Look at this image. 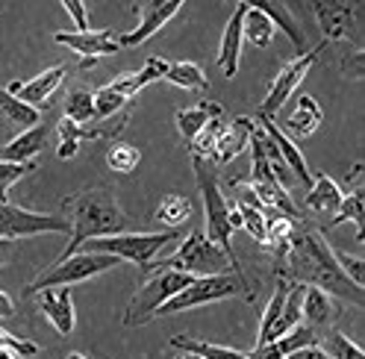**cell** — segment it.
Listing matches in <instances>:
<instances>
[{"label":"cell","instance_id":"83f0119b","mask_svg":"<svg viewBox=\"0 0 365 359\" xmlns=\"http://www.w3.org/2000/svg\"><path fill=\"white\" fill-rule=\"evenodd\" d=\"M171 348L182 350V356H200V359H247V353L236 350V348H221L212 342H197L189 335H174Z\"/></svg>","mask_w":365,"mask_h":359},{"label":"cell","instance_id":"7c38bea8","mask_svg":"<svg viewBox=\"0 0 365 359\" xmlns=\"http://www.w3.org/2000/svg\"><path fill=\"white\" fill-rule=\"evenodd\" d=\"M145 88L139 71L135 74H124L118 80H112L106 85H101L95 92V121H109V118H118L124 115L127 103L139 95Z\"/></svg>","mask_w":365,"mask_h":359},{"label":"cell","instance_id":"9a60e30c","mask_svg":"<svg viewBox=\"0 0 365 359\" xmlns=\"http://www.w3.org/2000/svg\"><path fill=\"white\" fill-rule=\"evenodd\" d=\"M59 44L71 48L83 56V62H95L101 56H112L118 53V41L112 36V30H88V33H74V30H65V33H56L53 36Z\"/></svg>","mask_w":365,"mask_h":359},{"label":"cell","instance_id":"c3c4849f","mask_svg":"<svg viewBox=\"0 0 365 359\" xmlns=\"http://www.w3.org/2000/svg\"><path fill=\"white\" fill-rule=\"evenodd\" d=\"M65 359H88V356H83V353H80V350H71V353H68V356H65Z\"/></svg>","mask_w":365,"mask_h":359},{"label":"cell","instance_id":"ab89813d","mask_svg":"<svg viewBox=\"0 0 365 359\" xmlns=\"http://www.w3.org/2000/svg\"><path fill=\"white\" fill-rule=\"evenodd\" d=\"M333 259L341 268V274H345L356 288H362V277H365L362 256H354V254H345V251H333Z\"/></svg>","mask_w":365,"mask_h":359},{"label":"cell","instance_id":"836d02e7","mask_svg":"<svg viewBox=\"0 0 365 359\" xmlns=\"http://www.w3.org/2000/svg\"><path fill=\"white\" fill-rule=\"evenodd\" d=\"M318 348H322L330 359H365L362 348L356 342H351L345 333H339L336 327H330L324 333V339H318Z\"/></svg>","mask_w":365,"mask_h":359},{"label":"cell","instance_id":"44dd1931","mask_svg":"<svg viewBox=\"0 0 365 359\" xmlns=\"http://www.w3.org/2000/svg\"><path fill=\"white\" fill-rule=\"evenodd\" d=\"M44 318H48L59 335H71L77 327V312H74V298H71V288H51V291H41V306Z\"/></svg>","mask_w":365,"mask_h":359},{"label":"cell","instance_id":"8fae6325","mask_svg":"<svg viewBox=\"0 0 365 359\" xmlns=\"http://www.w3.org/2000/svg\"><path fill=\"white\" fill-rule=\"evenodd\" d=\"M180 9H182V0H153V4L135 6V12H139V24L121 36L118 48H139V44H145L150 36H156L159 30H163Z\"/></svg>","mask_w":365,"mask_h":359},{"label":"cell","instance_id":"681fc988","mask_svg":"<svg viewBox=\"0 0 365 359\" xmlns=\"http://www.w3.org/2000/svg\"><path fill=\"white\" fill-rule=\"evenodd\" d=\"M177 359H182V353H180V356H177Z\"/></svg>","mask_w":365,"mask_h":359},{"label":"cell","instance_id":"cb8c5ba5","mask_svg":"<svg viewBox=\"0 0 365 359\" xmlns=\"http://www.w3.org/2000/svg\"><path fill=\"white\" fill-rule=\"evenodd\" d=\"M224 109L221 103H212V100H200L197 106H186L177 112V127H180V136L186 139V145L197 136V132L207 127L212 118H221Z\"/></svg>","mask_w":365,"mask_h":359},{"label":"cell","instance_id":"4316f807","mask_svg":"<svg viewBox=\"0 0 365 359\" xmlns=\"http://www.w3.org/2000/svg\"><path fill=\"white\" fill-rule=\"evenodd\" d=\"M0 115L6 118V124L21 127V132L41 124V112L33 109V106H27V103H21L15 95L6 92V88H0Z\"/></svg>","mask_w":365,"mask_h":359},{"label":"cell","instance_id":"30bf717a","mask_svg":"<svg viewBox=\"0 0 365 359\" xmlns=\"http://www.w3.org/2000/svg\"><path fill=\"white\" fill-rule=\"evenodd\" d=\"M324 48H327V44H318V48H309L307 53H298L292 62L283 65V71L274 77L268 95H265V100H262V106H259V115H262V118H274V115H277V112L283 109V103L292 98L294 88L301 85V80L309 74V68L315 65V59L322 56Z\"/></svg>","mask_w":365,"mask_h":359},{"label":"cell","instance_id":"d590c367","mask_svg":"<svg viewBox=\"0 0 365 359\" xmlns=\"http://www.w3.org/2000/svg\"><path fill=\"white\" fill-rule=\"evenodd\" d=\"M80 142H88L86 127L62 118V121H59V147H56V153L62 156V160H71V156L80 150Z\"/></svg>","mask_w":365,"mask_h":359},{"label":"cell","instance_id":"7dc6e473","mask_svg":"<svg viewBox=\"0 0 365 359\" xmlns=\"http://www.w3.org/2000/svg\"><path fill=\"white\" fill-rule=\"evenodd\" d=\"M0 359H18V353H12V350H0Z\"/></svg>","mask_w":365,"mask_h":359},{"label":"cell","instance_id":"6da1fadb","mask_svg":"<svg viewBox=\"0 0 365 359\" xmlns=\"http://www.w3.org/2000/svg\"><path fill=\"white\" fill-rule=\"evenodd\" d=\"M280 262L286 268L280 280H286V283L292 280L294 286L322 288L330 298H336L339 303L348 301L354 306H362V288H356L345 274H341L327 239L322 236V230H315L307 218L292 227L289 251L283 254Z\"/></svg>","mask_w":365,"mask_h":359},{"label":"cell","instance_id":"ffe728a7","mask_svg":"<svg viewBox=\"0 0 365 359\" xmlns=\"http://www.w3.org/2000/svg\"><path fill=\"white\" fill-rule=\"evenodd\" d=\"M257 121H259V127H262V132L274 142V147L280 150V156H283V162H286V168L292 171V177L294 180H301V183L307 186V192H309V186H312V174H309V165H307V160H304V153L294 147V142L289 139V136H283V130L274 124L271 118H262V115H257Z\"/></svg>","mask_w":365,"mask_h":359},{"label":"cell","instance_id":"e0dca14e","mask_svg":"<svg viewBox=\"0 0 365 359\" xmlns=\"http://www.w3.org/2000/svg\"><path fill=\"white\" fill-rule=\"evenodd\" d=\"M254 121L250 118H245V115H239V118H233L227 127H221V132H218V139H215V147H212V153H210V165H227L230 160H236L239 153H245V147L250 145V136H254Z\"/></svg>","mask_w":365,"mask_h":359},{"label":"cell","instance_id":"f546056e","mask_svg":"<svg viewBox=\"0 0 365 359\" xmlns=\"http://www.w3.org/2000/svg\"><path fill=\"white\" fill-rule=\"evenodd\" d=\"M65 118L74 121V124H80V127H86V124L95 121V92H91V88H86V85L71 88V92H68V98H65Z\"/></svg>","mask_w":365,"mask_h":359},{"label":"cell","instance_id":"4dcf8cb0","mask_svg":"<svg viewBox=\"0 0 365 359\" xmlns=\"http://www.w3.org/2000/svg\"><path fill=\"white\" fill-rule=\"evenodd\" d=\"M286 295H289V283L286 280H277V286H274V295L262 312V321H259V335H257V348L268 345L271 342V330L277 327L280 321V312H283V303H286Z\"/></svg>","mask_w":365,"mask_h":359},{"label":"cell","instance_id":"484cf974","mask_svg":"<svg viewBox=\"0 0 365 359\" xmlns=\"http://www.w3.org/2000/svg\"><path fill=\"white\" fill-rule=\"evenodd\" d=\"M274 33H277V27L271 24V18L254 6V4H247V12H245V21H242V38H247L254 48H268Z\"/></svg>","mask_w":365,"mask_h":359},{"label":"cell","instance_id":"8d00e7d4","mask_svg":"<svg viewBox=\"0 0 365 359\" xmlns=\"http://www.w3.org/2000/svg\"><path fill=\"white\" fill-rule=\"evenodd\" d=\"M142 160V150L139 147H133L127 142H118V145H112L109 153H106V165L112 171H118V174H130L135 165H139Z\"/></svg>","mask_w":365,"mask_h":359},{"label":"cell","instance_id":"7bdbcfd3","mask_svg":"<svg viewBox=\"0 0 365 359\" xmlns=\"http://www.w3.org/2000/svg\"><path fill=\"white\" fill-rule=\"evenodd\" d=\"M341 65H345V74L348 77L359 80L362 77V51L359 48H351V53L345 56V62H341Z\"/></svg>","mask_w":365,"mask_h":359},{"label":"cell","instance_id":"5bb4252c","mask_svg":"<svg viewBox=\"0 0 365 359\" xmlns=\"http://www.w3.org/2000/svg\"><path fill=\"white\" fill-rule=\"evenodd\" d=\"M65 74H68V62H59V65H53V68L36 74L33 80H18V83H12V85H9V95H15L21 103L38 109V106H44V103H48V100L56 95V88L62 85Z\"/></svg>","mask_w":365,"mask_h":359},{"label":"cell","instance_id":"ee69618b","mask_svg":"<svg viewBox=\"0 0 365 359\" xmlns=\"http://www.w3.org/2000/svg\"><path fill=\"white\" fill-rule=\"evenodd\" d=\"M289 359H330L322 348H318V342L315 345H309V348H301V350H294Z\"/></svg>","mask_w":365,"mask_h":359},{"label":"cell","instance_id":"4fadbf2b","mask_svg":"<svg viewBox=\"0 0 365 359\" xmlns=\"http://www.w3.org/2000/svg\"><path fill=\"white\" fill-rule=\"evenodd\" d=\"M312 12L322 24V33L327 36V41H341L348 36H356V12L359 6L356 4H341V0H315L312 4Z\"/></svg>","mask_w":365,"mask_h":359},{"label":"cell","instance_id":"d4e9b609","mask_svg":"<svg viewBox=\"0 0 365 359\" xmlns=\"http://www.w3.org/2000/svg\"><path fill=\"white\" fill-rule=\"evenodd\" d=\"M341 197H345L341 186L333 183L324 171H318L315 180H312V186H309V192H307V207L312 212H330V215H336V209L341 207Z\"/></svg>","mask_w":365,"mask_h":359},{"label":"cell","instance_id":"52a82bcc","mask_svg":"<svg viewBox=\"0 0 365 359\" xmlns=\"http://www.w3.org/2000/svg\"><path fill=\"white\" fill-rule=\"evenodd\" d=\"M245 295L247 301L254 298L247 280L227 271V274H215V277H192V283L174 295L171 301L163 303V309L156 312L159 316H174V312H182V309H195V306H207V303H215V301H227V298H239Z\"/></svg>","mask_w":365,"mask_h":359},{"label":"cell","instance_id":"1f68e13d","mask_svg":"<svg viewBox=\"0 0 365 359\" xmlns=\"http://www.w3.org/2000/svg\"><path fill=\"white\" fill-rule=\"evenodd\" d=\"M254 6H259V9L271 18V24H274V27H280V30L294 41V48H298L301 53H307V51H309V48H307V38H304V33H301V27L294 24L292 12H289L283 4H254Z\"/></svg>","mask_w":365,"mask_h":359},{"label":"cell","instance_id":"e575fe53","mask_svg":"<svg viewBox=\"0 0 365 359\" xmlns=\"http://www.w3.org/2000/svg\"><path fill=\"white\" fill-rule=\"evenodd\" d=\"M362 212H365V200H362V192L359 189H351V194L341 197V207L336 209L333 215V224H345L351 221L356 227V241L362 244Z\"/></svg>","mask_w":365,"mask_h":359},{"label":"cell","instance_id":"3957f363","mask_svg":"<svg viewBox=\"0 0 365 359\" xmlns=\"http://www.w3.org/2000/svg\"><path fill=\"white\" fill-rule=\"evenodd\" d=\"M192 165H195V177H197V186L203 192V212H207V227H203V236H207L212 244H218L221 254L230 262L233 274L245 277L242 265L236 259V251H233V230H230V221H227V212H230V204L224 200L221 194V186H218V177L212 171V165L207 160H197L192 156Z\"/></svg>","mask_w":365,"mask_h":359},{"label":"cell","instance_id":"5b68a950","mask_svg":"<svg viewBox=\"0 0 365 359\" xmlns=\"http://www.w3.org/2000/svg\"><path fill=\"white\" fill-rule=\"evenodd\" d=\"M115 265H121L115 256H106V254H74L68 259L53 262L51 268L44 271L24 288V298L41 295V291H51V288H71L74 283H86L98 274L112 271Z\"/></svg>","mask_w":365,"mask_h":359},{"label":"cell","instance_id":"9c48e42d","mask_svg":"<svg viewBox=\"0 0 365 359\" xmlns=\"http://www.w3.org/2000/svg\"><path fill=\"white\" fill-rule=\"evenodd\" d=\"M38 233H71V224L62 215H44V212H30L15 204H0V239H21V236H38Z\"/></svg>","mask_w":365,"mask_h":359},{"label":"cell","instance_id":"d6986e66","mask_svg":"<svg viewBox=\"0 0 365 359\" xmlns=\"http://www.w3.org/2000/svg\"><path fill=\"white\" fill-rule=\"evenodd\" d=\"M44 142H48V127L38 124L33 130H24L6 145H0V162L9 165H30L38 160V153L44 150Z\"/></svg>","mask_w":365,"mask_h":359},{"label":"cell","instance_id":"7a4b0ae2","mask_svg":"<svg viewBox=\"0 0 365 359\" xmlns=\"http://www.w3.org/2000/svg\"><path fill=\"white\" fill-rule=\"evenodd\" d=\"M62 212H65L62 218L71 224V233H68L71 239H68L65 251L56 256V262L80 254V244L88 239L127 233V224H130L127 212H121L109 186H91V189H80L74 194H68L62 200Z\"/></svg>","mask_w":365,"mask_h":359},{"label":"cell","instance_id":"8992f818","mask_svg":"<svg viewBox=\"0 0 365 359\" xmlns=\"http://www.w3.org/2000/svg\"><path fill=\"white\" fill-rule=\"evenodd\" d=\"M153 268H159V271H163V268H168V271H182L189 277H215V274L233 271L227 256L221 254V248L212 244L203 233H189L171 256L156 259L150 265V271Z\"/></svg>","mask_w":365,"mask_h":359},{"label":"cell","instance_id":"60d3db41","mask_svg":"<svg viewBox=\"0 0 365 359\" xmlns=\"http://www.w3.org/2000/svg\"><path fill=\"white\" fill-rule=\"evenodd\" d=\"M0 350H12L18 356H36L41 348L36 342H27V339H18V335H12L6 327H0Z\"/></svg>","mask_w":365,"mask_h":359},{"label":"cell","instance_id":"603a6c76","mask_svg":"<svg viewBox=\"0 0 365 359\" xmlns=\"http://www.w3.org/2000/svg\"><path fill=\"white\" fill-rule=\"evenodd\" d=\"M322 118H324V112H322V106L315 103V98L312 95H301L298 98V106H294V112L286 118V130H283V136H298V139H307V136H312V132L322 127Z\"/></svg>","mask_w":365,"mask_h":359},{"label":"cell","instance_id":"74e56055","mask_svg":"<svg viewBox=\"0 0 365 359\" xmlns=\"http://www.w3.org/2000/svg\"><path fill=\"white\" fill-rule=\"evenodd\" d=\"M236 207L242 215V230H247L265 248L268 244V215L262 209H254V207H242V204H236Z\"/></svg>","mask_w":365,"mask_h":359},{"label":"cell","instance_id":"2e32d148","mask_svg":"<svg viewBox=\"0 0 365 359\" xmlns=\"http://www.w3.org/2000/svg\"><path fill=\"white\" fill-rule=\"evenodd\" d=\"M341 316V303L336 298H330L327 291L322 288H312V286H304V301H301V321L318 333V330H330L336 327Z\"/></svg>","mask_w":365,"mask_h":359},{"label":"cell","instance_id":"b9f144b4","mask_svg":"<svg viewBox=\"0 0 365 359\" xmlns=\"http://www.w3.org/2000/svg\"><path fill=\"white\" fill-rule=\"evenodd\" d=\"M62 9L71 15V21H74V33H88L91 27H88V9L83 6V4H74V0H65L62 4Z\"/></svg>","mask_w":365,"mask_h":359},{"label":"cell","instance_id":"f6af8a7d","mask_svg":"<svg viewBox=\"0 0 365 359\" xmlns=\"http://www.w3.org/2000/svg\"><path fill=\"white\" fill-rule=\"evenodd\" d=\"M15 312V303H12V298L6 295V291H0V318H9Z\"/></svg>","mask_w":365,"mask_h":359},{"label":"cell","instance_id":"d6a6232c","mask_svg":"<svg viewBox=\"0 0 365 359\" xmlns=\"http://www.w3.org/2000/svg\"><path fill=\"white\" fill-rule=\"evenodd\" d=\"M192 215V200L182 194H168L163 204L156 207V221L165 224V230H177L180 224H186Z\"/></svg>","mask_w":365,"mask_h":359},{"label":"cell","instance_id":"ba28073f","mask_svg":"<svg viewBox=\"0 0 365 359\" xmlns=\"http://www.w3.org/2000/svg\"><path fill=\"white\" fill-rule=\"evenodd\" d=\"M192 283L189 274L182 271H168L163 268L156 277H150L148 283H142V288L133 295L130 306H127V316H124V327H142L150 318H156V312L163 309L165 301H171L174 295H180L182 288Z\"/></svg>","mask_w":365,"mask_h":359},{"label":"cell","instance_id":"7402d4cb","mask_svg":"<svg viewBox=\"0 0 365 359\" xmlns=\"http://www.w3.org/2000/svg\"><path fill=\"white\" fill-rule=\"evenodd\" d=\"M318 342V333H312L307 324H298L294 330H289L286 335H280V339H274L262 348H254L247 353V359H289L294 350L301 348H309Z\"/></svg>","mask_w":365,"mask_h":359},{"label":"cell","instance_id":"277c9868","mask_svg":"<svg viewBox=\"0 0 365 359\" xmlns=\"http://www.w3.org/2000/svg\"><path fill=\"white\" fill-rule=\"evenodd\" d=\"M180 233L177 230H163V233H118V236H101L88 239V254H106L115 256L118 262H133L142 274L150 271L159 251L168 241H174Z\"/></svg>","mask_w":365,"mask_h":359},{"label":"cell","instance_id":"f35d334b","mask_svg":"<svg viewBox=\"0 0 365 359\" xmlns=\"http://www.w3.org/2000/svg\"><path fill=\"white\" fill-rule=\"evenodd\" d=\"M36 168H38V162H30V165L0 162V204H6V200H9V189L18 183V180H24L27 174H33Z\"/></svg>","mask_w":365,"mask_h":359},{"label":"cell","instance_id":"bcb514c9","mask_svg":"<svg viewBox=\"0 0 365 359\" xmlns=\"http://www.w3.org/2000/svg\"><path fill=\"white\" fill-rule=\"evenodd\" d=\"M9 259H12V241L0 239V268H4V265H6Z\"/></svg>","mask_w":365,"mask_h":359},{"label":"cell","instance_id":"ac0fdd59","mask_svg":"<svg viewBox=\"0 0 365 359\" xmlns=\"http://www.w3.org/2000/svg\"><path fill=\"white\" fill-rule=\"evenodd\" d=\"M245 12H247V4H239L230 15V21H227V30L221 36V44H218V65L224 77H236L239 74V59H242V21H245Z\"/></svg>","mask_w":365,"mask_h":359},{"label":"cell","instance_id":"f1b7e54d","mask_svg":"<svg viewBox=\"0 0 365 359\" xmlns=\"http://www.w3.org/2000/svg\"><path fill=\"white\" fill-rule=\"evenodd\" d=\"M163 80L177 85V88H189V92H197V88H200V92H210V80H207V74H203L200 65H195V62H174V65H168V71H165Z\"/></svg>","mask_w":365,"mask_h":359}]
</instances>
